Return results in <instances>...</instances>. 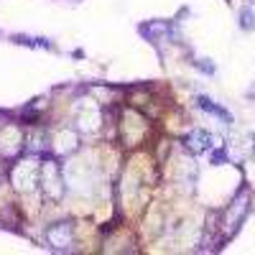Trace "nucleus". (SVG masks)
<instances>
[{"label": "nucleus", "mask_w": 255, "mask_h": 255, "mask_svg": "<svg viewBox=\"0 0 255 255\" xmlns=\"http://www.w3.org/2000/svg\"><path fill=\"white\" fill-rule=\"evenodd\" d=\"M38 186L44 189L46 199H61V194H64V179H61L56 161H51V156H44L41 174H38Z\"/></svg>", "instance_id": "1"}, {"label": "nucleus", "mask_w": 255, "mask_h": 255, "mask_svg": "<svg viewBox=\"0 0 255 255\" xmlns=\"http://www.w3.org/2000/svg\"><path fill=\"white\" fill-rule=\"evenodd\" d=\"M38 174H41V163L38 158H23L13 166L10 181L18 191H33L38 186Z\"/></svg>", "instance_id": "2"}, {"label": "nucleus", "mask_w": 255, "mask_h": 255, "mask_svg": "<svg viewBox=\"0 0 255 255\" xmlns=\"http://www.w3.org/2000/svg\"><path fill=\"white\" fill-rule=\"evenodd\" d=\"M46 243L56 253H67L74 245V225L72 222H54L46 230Z\"/></svg>", "instance_id": "3"}, {"label": "nucleus", "mask_w": 255, "mask_h": 255, "mask_svg": "<svg viewBox=\"0 0 255 255\" xmlns=\"http://www.w3.org/2000/svg\"><path fill=\"white\" fill-rule=\"evenodd\" d=\"M20 143H23V138H20V130L15 125H0V156H15L20 151Z\"/></svg>", "instance_id": "4"}, {"label": "nucleus", "mask_w": 255, "mask_h": 255, "mask_svg": "<svg viewBox=\"0 0 255 255\" xmlns=\"http://www.w3.org/2000/svg\"><path fill=\"white\" fill-rule=\"evenodd\" d=\"M54 153L56 156H69V153H74L77 148H79V135H77V130L74 128H61V130L54 135Z\"/></svg>", "instance_id": "5"}, {"label": "nucleus", "mask_w": 255, "mask_h": 255, "mask_svg": "<svg viewBox=\"0 0 255 255\" xmlns=\"http://www.w3.org/2000/svg\"><path fill=\"white\" fill-rule=\"evenodd\" d=\"M138 31H140V36L145 41H151V44H158V41L171 38V33H174L171 23H166V20H148V23L138 26Z\"/></svg>", "instance_id": "6"}, {"label": "nucleus", "mask_w": 255, "mask_h": 255, "mask_svg": "<svg viewBox=\"0 0 255 255\" xmlns=\"http://www.w3.org/2000/svg\"><path fill=\"white\" fill-rule=\"evenodd\" d=\"M77 128L84 133H95L100 128V110L97 105H79L77 108Z\"/></svg>", "instance_id": "7"}, {"label": "nucleus", "mask_w": 255, "mask_h": 255, "mask_svg": "<svg viewBox=\"0 0 255 255\" xmlns=\"http://www.w3.org/2000/svg\"><path fill=\"white\" fill-rule=\"evenodd\" d=\"M184 145L189 148L191 153H204L212 148V135L207 130H191L186 138H184Z\"/></svg>", "instance_id": "8"}, {"label": "nucleus", "mask_w": 255, "mask_h": 255, "mask_svg": "<svg viewBox=\"0 0 255 255\" xmlns=\"http://www.w3.org/2000/svg\"><path fill=\"white\" fill-rule=\"evenodd\" d=\"M197 108H202V110H204V113H209V115H217V118H220V120H225L227 125L232 123V115H230L225 108L215 105V102H212L209 97H204V95H199V97H197Z\"/></svg>", "instance_id": "9"}, {"label": "nucleus", "mask_w": 255, "mask_h": 255, "mask_svg": "<svg viewBox=\"0 0 255 255\" xmlns=\"http://www.w3.org/2000/svg\"><path fill=\"white\" fill-rule=\"evenodd\" d=\"M13 41H15V44H20V46H41V49H54V44H51V41L49 38H31V36H13Z\"/></svg>", "instance_id": "10"}, {"label": "nucleus", "mask_w": 255, "mask_h": 255, "mask_svg": "<svg viewBox=\"0 0 255 255\" xmlns=\"http://www.w3.org/2000/svg\"><path fill=\"white\" fill-rule=\"evenodd\" d=\"M240 26L243 28H255V5H248V8H243L240 10Z\"/></svg>", "instance_id": "11"}, {"label": "nucleus", "mask_w": 255, "mask_h": 255, "mask_svg": "<svg viewBox=\"0 0 255 255\" xmlns=\"http://www.w3.org/2000/svg\"><path fill=\"white\" fill-rule=\"evenodd\" d=\"M197 69H202L204 74H215V64H209V59H199L197 61Z\"/></svg>", "instance_id": "12"}, {"label": "nucleus", "mask_w": 255, "mask_h": 255, "mask_svg": "<svg viewBox=\"0 0 255 255\" xmlns=\"http://www.w3.org/2000/svg\"><path fill=\"white\" fill-rule=\"evenodd\" d=\"M227 161V153L225 151H215V153H212V163H215V166H222Z\"/></svg>", "instance_id": "13"}]
</instances>
